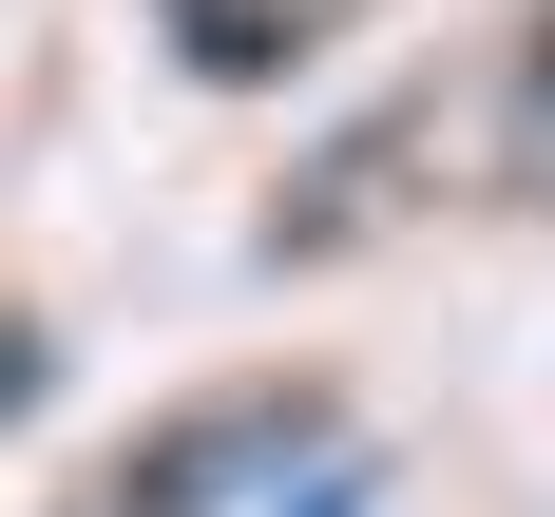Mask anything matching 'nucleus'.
<instances>
[{
    "mask_svg": "<svg viewBox=\"0 0 555 517\" xmlns=\"http://www.w3.org/2000/svg\"><path fill=\"white\" fill-rule=\"evenodd\" d=\"M20 402H39V326H0V422H20Z\"/></svg>",
    "mask_w": 555,
    "mask_h": 517,
    "instance_id": "1",
    "label": "nucleus"
},
{
    "mask_svg": "<svg viewBox=\"0 0 555 517\" xmlns=\"http://www.w3.org/2000/svg\"><path fill=\"white\" fill-rule=\"evenodd\" d=\"M269 517H364V479H345V460H326V479H307V499H269Z\"/></svg>",
    "mask_w": 555,
    "mask_h": 517,
    "instance_id": "2",
    "label": "nucleus"
}]
</instances>
